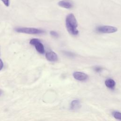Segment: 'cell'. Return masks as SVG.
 I'll list each match as a JSON object with an SVG mask.
<instances>
[{"mask_svg": "<svg viewBox=\"0 0 121 121\" xmlns=\"http://www.w3.org/2000/svg\"><path fill=\"white\" fill-rule=\"evenodd\" d=\"M66 27L68 32L71 35H76L79 32L77 29L78 24L75 16L72 14H68L65 20Z\"/></svg>", "mask_w": 121, "mask_h": 121, "instance_id": "1", "label": "cell"}, {"mask_svg": "<svg viewBox=\"0 0 121 121\" xmlns=\"http://www.w3.org/2000/svg\"><path fill=\"white\" fill-rule=\"evenodd\" d=\"M15 30L18 33L30 35H38L45 32L43 29L34 27H17L15 29Z\"/></svg>", "mask_w": 121, "mask_h": 121, "instance_id": "2", "label": "cell"}, {"mask_svg": "<svg viewBox=\"0 0 121 121\" xmlns=\"http://www.w3.org/2000/svg\"><path fill=\"white\" fill-rule=\"evenodd\" d=\"M29 43L30 44L34 45L36 50L40 53L43 54L45 52L44 46L41 42V41L37 38H33L30 40Z\"/></svg>", "mask_w": 121, "mask_h": 121, "instance_id": "3", "label": "cell"}, {"mask_svg": "<svg viewBox=\"0 0 121 121\" xmlns=\"http://www.w3.org/2000/svg\"><path fill=\"white\" fill-rule=\"evenodd\" d=\"M96 31L101 33H113L117 31V28L116 27L110 26H101L96 28Z\"/></svg>", "mask_w": 121, "mask_h": 121, "instance_id": "4", "label": "cell"}, {"mask_svg": "<svg viewBox=\"0 0 121 121\" xmlns=\"http://www.w3.org/2000/svg\"><path fill=\"white\" fill-rule=\"evenodd\" d=\"M73 76L75 79L78 81H85L88 78V75L85 73L76 71L73 73Z\"/></svg>", "mask_w": 121, "mask_h": 121, "instance_id": "5", "label": "cell"}, {"mask_svg": "<svg viewBox=\"0 0 121 121\" xmlns=\"http://www.w3.org/2000/svg\"><path fill=\"white\" fill-rule=\"evenodd\" d=\"M45 57L46 59L52 62L57 61L58 60V57L57 54L53 51H49L45 53Z\"/></svg>", "mask_w": 121, "mask_h": 121, "instance_id": "6", "label": "cell"}, {"mask_svg": "<svg viewBox=\"0 0 121 121\" xmlns=\"http://www.w3.org/2000/svg\"><path fill=\"white\" fill-rule=\"evenodd\" d=\"M58 5L62 8L67 9H71L73 7V5L70 2L66 0H61L59 1L58 2Z\"/></svg>", "mask_w": 121, "mask_h": 121, "instance_id": "7", "label": "cell"}, {"mask_svg": "<svg viewBox=\"0 0 121 121\" xmlns=\"http://www.w3.org/2000/svg\"><path fill=\"white\" fill-rule=\"evenodd\" d=\"M105 85L108 88L113 89L115 86V82L112 79L108 78L105 80Z\"/></svg>", "mask_w": 121, "mask_h": 121, "instance_id": "8", "label": "cell"}, {"mask_svg": "<svg viewBox=\"0 0 121 121\" xmlns=\"http://www.w3.org/2000/svg\"><path fill=\"white\" fill-rule=\"evenodd\" d=\"M80 106V102L79 101L75 100L71 102L70 104V108L72 110H76L79 108Z\"/></svg>", "mask_w": 121, "mask_h": 121, "instance_id": "9", "label": "cell"}, {"mask_svg": "<svg viewBox=\"0 0 121 121\" xmlns=\"http://www.w3.org/2000/svg\"><path fill=\"white\" fill-rule=\"evenodd\" d=\"M113 115L115 118L119 120H121V113L119 112H113Z\"/></svg>", "mask_w": 121, "mask_h": 121, "instance_id": "10", "label": "cell"}, {"mask_svg": "<svg viewBox=\"0 0 121 121\" xmlns=\"http://www.w3.org/2000/svg\"><path fill=\"white\" fill-rule=\"evenodd\" d=\"M63 53L64 55H66L67 56L70 57H73L75 56V54L74 53H73V52H69V51L68 52V51H63Z\"/></svg>", "mask_w": 121, "mask_h": 121, "instance_id": "11", "label": "cell"}, {"mask_svg": "<svg viewBox=\"0 0 121 121\" xmlns=\"http://www.w3.org/2000/svg\"><path fill=\"white\" fill-rule=\"evenodd\" d=\"M50 34L53 37H57L59 36L58 34L55 31H53V30L51 31L50 32Z\"/></svg>", "mask_w": 121, "mask_h": 121, "instance_id": "12", "label": "cell"}, {"mask_svg": "<svg viewBox=\"0 0 121 121\" xmlns=\"http://www.w3.org/2000/svg\"><path fill=\"white\" fill-rule=\"evenodd\" d=\"M94 70L97 72H99L102 70V68L100 66H95L94 68Z\"/></svg>", "mask_w": 121, "mask_h": 121, "instance_id": "13", "label": "cell"}, {"mask_svg": "<svg viewBox=\"0 0 121 121\" xmlns=\"http://www.w3.org/2000/svg\"><path fill=\"white\" fill-rule=\"evenodd\" d=\"M2 2L4 3V4L7 6L8 7L9 5V0H1Z\"/></svg>", "mask_w": 121, "mask_h": 121, "instance_id": "14", "label": "cell"}, {"mask_svg": "<svg viewBox=\"0 0 121 121\" xmlns=\"http://www.w3.org/2000/svg\"><path fill=\"white\" fill-rule=\"evenodd\" d=\"M3 66V62L0 59V70L2 69V67Z\"/></svg>", "mask_w": 121, "mask_h": 121, "instance_id": "15", "label": "cell"}, {"mask_svg": "<svg viewBox=\"0 0 121 121\" xmlns=\"http://www.w3.org/2000/svg\"><path fill=\"white\" fill-rule=\"evenodd\" d=\"M1 94H2V91H1V90H0V95H1Z\"/></svg>", "mask_w": 121, "mask_h": 121, "instance_id": "16", "label": "cell"}]
</instances>
